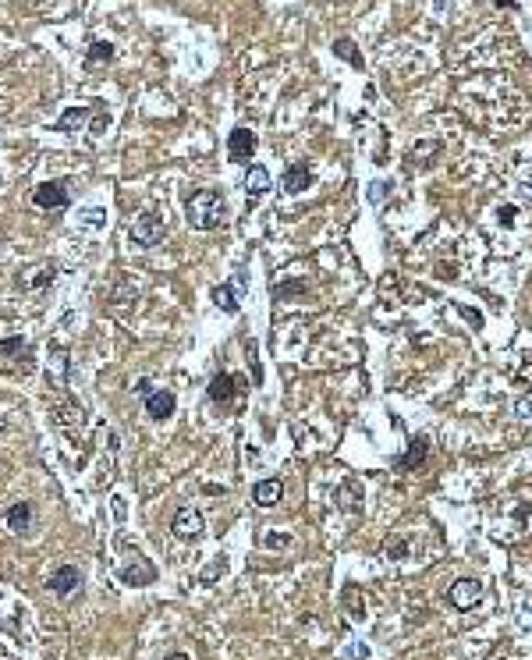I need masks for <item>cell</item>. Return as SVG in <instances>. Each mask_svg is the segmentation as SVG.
Returning <instances> with one entry per match:
<instances>
[{"label":"cell","instance_id":"cell-1","mask_svg":"<svg viewBox=\"0 0 532 660\" xmlns=\"http://www.w3.org/2000/svg\"><path fill=\"white\" fill-rule=\"evenodd\" d=\"M185 214H189V227L196 231H213V227H221L228 220V202L221 192H213V189H199L189 196V202H185Z\"/></svg>","mask_w":532,"mask_h":660},{"label":"cell","instance_id":"cell-2","mask_svg":"<svg viewBox=\"0 0 532 660\" xmlns=\"http://www.w3.org/2000/svg\"><path fill=\"white\" fill-rule=\"evenodd\" d=\"M128 234H132V242H135V245H142V249L160 245V238H164V217L149 209V214L135 217V224L128 227Z\"/></svg>","mask_w":532,"mask_h":660},{"label":"cell","instance_id":"cell-3","mask_svg":"<svg viewBox=\"0 0 532 660\" xmlns=\"http://www.w3.org/2000/svg\"><path fill=\"white\" fill-rule=\"evenodd\" d=\"M447 600L458 611H472L483 600V582L479 579H458L454 586H447Z\"/></svg>","mask_w":532,"mask_h":660},{"label":"cell","instance_id":"cell-4","mask_svg":"<svg viewBox=\"0 0 532 660\" xmlns=\"http://www.w3.org/2000/svg\"><path fill=\"white\" fill-rule=\"evenodd\" d=\"M171 529H174L178 539H185V544H196V539L206 532V522H203V515L196 512V507H181V512L174 515V522H171Z\"/></svg>","mask_w":532,"mask_h":660},{"label":"cell","instance_id":"cell-5","mask_svg":"<svg viewBox=\"0 0 532 660\" xmlns=\"http://www.w3.org/2000/svg\"><path fill=\"white\" fill-rule=\"evenodd\" d=\"M33 202H36L40 209H68L71 196H68V185H65V182H43V185H36Z\"/></svg>","mask_w":532,"mask_h":660},{"label":"cell","instance_id":"cell-6","mask_svg":"<svg viewBox=\"0 0 532 660\" xmlns=\"http://www.w3.org/2000/svg\"><path fill=\"white\" fill-rule=\"evenodd\" d=\"M245 391V380H238V376H231V373H216L213 380H209V387H206V398L209 401H216V405H228L234 394H241Z\"/></svg>","mask_w":532,"mask_h":660},{"label":"cell","instance_id":"cell-7","mask_svg":"<svg viewBox=\"0 0 532 660\" xmlns=\"http://www.w3.org/2000/svg\"><path fill=\"white\" fill-rule=\"evenodd\" d=\"M270 189H273V177H270V171L263 164H252L245 171V199H248V206H256Z\"/></svg>","mask_w":532,"mask_h":660},{"label":"cell","instance_id":"cell-8","mask_svg":"<svg viewBox=\"0 0 532 660\" xmlns=\"http://www.w3.org/2000/svg\"><path fill=\"white\" fill-rule=\"evenodd\" d=\"M46 370H50V380H53L57 391H65L68 380H71V358H68V348H65V345H50V363H46Z\"/></svg>","mask_w":532,"mask_h":660},{"label":"cell","instance_id":"cell-9","mask_svg":"<svg viewBox=\"0 0 532 660\" xmlns=\"http://www.w3.org/2000/svg\"><path fill=\"white\" fill-rule=\"evenodd\" d=\"M256 153V132H248V128H234L228 135V157L234 164H248Z\"/></svg>","mask_w":532,"mask_h":660},{"label":"cell","instance_id":"cell-10","mask_svg":"<svg viewBox=\"0 0 532 660\" xmlns=\"http://www.w3.org/2000/svg\"><path fill=\"white\" fill-rule=\"evenodd\" d=\"M280 189H284L288 196H298V192L312 189V171H309V164H302V160L288 164L284 174H280Z\"/></svg>","mask_w":532,"mask_h":660},{"label":"cell","instance_id":"cell-11","mask_svg":"<svg viewBox=\"0 0 532 660\" xmlns=\"http://www.w3.org/2000/svg\"><path fill=\"white\" fill-rule=\"evenodd\" d=\"M57 596H71V593H78L82 589V572L75 564H60V568H53V575H50V582H46Z\"/></svg>","mask_w":532,"mask_h":660},{"label":"cell","instance_id":"cell-12","mask_svg":"<svg viewBox=\"0 0 532 660\" xmlns=\"http://www.w3.org/2000/svg\"><path fill=\"white\" fill-rule=\"evenodd\" d=\"M121 579H124V586H149V582L156 579V568H153L142 554H135L132 564L121 568Z\"/></svg>","mask_w":532,"mask_h":660},{"label":"cell","instance_id":"cell-13","mask_svg":"<svg viewBox=\"0 0 532 660\" xmlns=\"http://www.w3.org/2000/svg\"><path fill=\"white\" fill-rule=\"evenodd\" d=\"M174 408H178V398H174L171 391H153V394L146 398V415H149V419H156V423H164V419H171V415H174Z\"/></svg>","mask_w":532,"mask_h":660},{"label":"cell","instance_id":"cell-14","mask_svg":"<svg viewBox=\"0 0 532 660\" xmlns=\"http://www.w3.org/2000/svg\"><path fill=\"white\" fill-rule=\"evenodd\" d=\"M280 497H284L280 479H259L256 490H252V501H256L259 507H273V504H280Z\"/></svg>","mask_w":532,"mask_h":660},{"label":"cell","instance_id":"cell-15","mask_svg":"<svg viewBox=\"0 0 532 660\" xmlns=\"http://www.w3.org/2000/svg\"><path fill=\"white\" fill-rule=\"evenodd\" d=\"M28 526H33V504L28 501H18L8 507V529L11 532H28Z\"/></svg>","mask_w":532,"mask_h":660},{"label":"cell","instance_id":"cell-16","mask_svg":"<svg viewBox=\"0 0 532 660\" xmlns=\"http://www.w3.org/2000/svg\"><path fill=\"white\" fill-rule=\"evenodd\" d=\"M85 117H89V107H68L65 114H60V121L53 125V132H60V135H75V132L82 128Z\"/></svg>","mask_w":532,"mask_h":660},{"label":"cell","instance_id":"cell-17","mask_svg":"<svg viewBox=\"0 0 532 660\" xmlns=\"http://www.w3.org/2000/svg\"><path fill=\"white\" fill-rule=\"evenodd\" d=\"M213 302H216V309H224V313H238L241 306H238V291H234V284H216L213 288Z\"/></svg>","mask_w":532,"mask_h":660},{"label":"cell","instance_id":"cell-18","mask_svg":"<svg viewBox=\"0 0 532 660\" xmlns=\"http://www.w3.org/2000/svg\"><path fill=\"white\" fill-rule=\"evenodd\" d=\"M114 61V43H107V40H96L89 46V53H85V68H96V64H110Z\"/></svg>","mask_w":532,"mask_h":660},{"label":"cell","instance_id":"cell-19","mask_svg":"<svg viewBox=\"0 0 532 660\" xmlns=\"http://www.w3.org/2000/svg\"><path fill=\"white\" fill-rule=\"evenodd\" d=\"M426 451H429V440H426V437H415L412 447H409V455L397 458V469H415V465L426 458Z\"/></svg>","mask_w":532,"mask_h":660},{"label":"cell","instance_id":"cell-20","mask_svg":"<svg viewBox=\"0 0 532 660\" xmlns=\"http://www.w3.org/2000/svg\"><path fill=\"white\" fill-rule=\"evenodd\" d=\"M334 53L341 57V61H348V64H355V68H362V53L355 50V43H352L348 36H344V40H337V43H334Z\"/></svg>","mask_w":532,"mask_h":660},{"label":"cell","instance_id":"cell-21","mask_svg":"<svg viewBox=\"0 0 532 660\" xmlns=\"http://www.w3.org/2000/svg\"><path fill=\"white\" fill-rule=\"evenodd\" d=\"M0 355H18V358H25V363H28V358H33V351H28V345L22 341V338H0Z\"/></svg>","mask_w":532,"mask_h":660},{"label":"cell","instance_id":"cell-22","mask_svg":"<svg viewBox=\"0 0 532 660\" xmlns=\"http://www.w3.org/2000/svg\"><path fill=\"white\" fill-rule=\"evenodd\" d=\"M305 291V281H284V284H273V298L277 302H288V298L302 295Z\"/></svg>","mask_w":532,"mask_h":660},{"label":"cell","instance_id":"cell-23","mask_svg":"<svg viewBox=\"0 0 532 660\" xmlns=\"http://www.w3.org/2000/svg\"><path fill=\"white\" fill-rule=\"evenodd\" d=\"M53 274H57V266L50 263V266H43V270H36V277H28V281H25V288H33V291H40V288H46V284H53Z\"/></svg>","mask_w":532,"mask_h":660},{"label":"cell","instance_id":"cell-24","mask_svg":"<svg viewBox=\"0 0 532 660\" xmlns=\"http://www.w3.org/2000/svg\"><path fill=\"white\" fill-rule=\"evenodd\" d=\"M454 309L461 313V320H465L468 327H476V330H483V313H479V309H472V306H465V302H454Z\"/></svg>","mask_w":532,"mask_h":660},{"label":"cell","instance_id":"cell-25","mask_svg":"<svg viewBox=\"0 0 532 660\" xmlns=\"http://www.w3.org/2000/svg\"><path fill=\"white\" fill-rule=\"evenodd\" d=\"M344 604L352 607V618H362V614H366V604H362V600H359V593H355L352 586L344 589Z\"/></svg>","mask_w":532,"mask_h":660},{"label":"cell","instance_id":"cell-26","mask_svg":"<svg viewBox=\"0 0 532 660\" xmlns=\"http://www.w3.org/2000/svg\"><path fill=\"white\" fill-rule=\"evenodd\" d=\"M387 554H391V557H404V554H409V539H404V536L387 539Z\"/></svg>","mask_w":532,"mask_h":660},{"label":"cell","instance_id":"cell-27","mask_svg":"<svg viewBox=\"0 0 532 660\" xmlns=\"http://www.w3.org/2000/svg\"><path fill=\"white\" fill-rule=\"evenodd\" d=\"M515 217H518V206H500V209H497V220L504 224V227H511Z\"/></svg>","mask_w":532,"mask_h":660},{"label":"cell","instance_id":"cell-28","mask_svg":"<svg viewBox=\"0 0 532 660\" xmlns=\"http://www.w3.org/2000/svg\"><path fill=\"white\" fill-rule=\"evenodd\" d=\"M391 192V185L387 182H372L369 185V202H384V196Z\"/></svg>","mask_w":532,"mask_h":660},{"label":"cell","instance_id":"cell-29","mask_svg":"<svg viewBox=\"0 0 532 660\" xmlns=\"http://www.w3.org/2000/svg\"><path fill=\"white\" fill-rule=\"evenodd\" d=\"M436 277H440V281H454V277H458V270L447 266V263H440V266H436Z\"/></svg>","mask_w":532,"mask_h":660},{"label":"cell","instance_id":"cell-30","mask_svg":"<svg viewBox=\"0 0 532 660\" xmlns=\"http://www.w3.org/2000/svg\"><path fill=\"white\" fill-rule=\"evenodd\" d=\"M224 572V561H213L209 568H206V572H203V582H209V579H216V575H221Z\"/></svg>","mask_w":532,"mask_h":660},{"label":"cell","instance_id":"cell-31","mask_svg":"<svg viewBox=\"0 0 532 660\" xmlns=\"http://www.w3.org/2000/svg\"><path fill=\"white\" fill-rule=\"evenodd\" d=\"M263 544H266V547H284V544H291V539H288V536H266Z\"/></svg>","mask_w":532,"mask_h":660},{"label":"cell","instance_id":"cell-32","mask_svg":"<svg viewBox=\"0 0 532 660\" xmlns=\"http://www.w3.org/2000/svg\"><path fill=\"white\" fill-rule=\"evenodd\" d=\"M135 394L149 398V394H153V383H149V380H139V383H135Z\"/></svg>","mask_w":532,"mask_h":660},{"label":"cell","instance_id":"cell-33","mask_svg":"<svg viewBox=\"0 0 532 660\" xmlns=\"http://www.w3.org/2000/svg\"><path fill=\"white\" fill-rule=\"evenodd\" d=\"M167 660H192L189 653H167Z\"/></svg>","mask_w":532,"mask_h":660},{"label":"cell","instance_id":"cell-34","mask_svg":"<svg viewBox=\"0 0 532 660\" xmlns=\"http://www.w3.org/2000/svg\"><path fill=\"white\" fill-rule=\"evenodd\" d=\"M433 8H436V11H444V0H433Z\"/></svg>","mask_w":532,"mask_h":660}]
</instances>
